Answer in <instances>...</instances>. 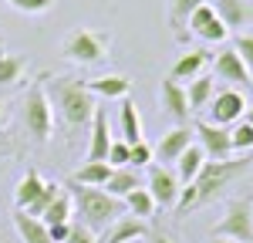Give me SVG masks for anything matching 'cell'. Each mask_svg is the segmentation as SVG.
I'll return each instance as SVG.
<instances>
[{"instance_id":"6da1fadb","label":"cell","mask_w":253,"mask_h":243,"mask_svg":"<svg viewBox=\"0 0 253 243\" xmlns=\"http://www.w3.org/2000/svg\"><path fill=\"white\" fill-rule=\"evenodd\" d=\"M44 91H47L51 108L61 112L68 132H81L88 122L95 119L98 101H95V95L88 91V81L71 78V75H58V78H44Z\"/></svg>"},{"instance_id":"7a4b0ae2","label":"cell","mask_w":253,"mask_h":243,"mask_svg":"<svg viewBox=\"0 0 253 243\" xmlns=\"http://www.w3.org/2000/svg\"><path fill=\"white\" fill-rule=\"evenodd\" d=\"M71 202H75V209H78L81 223L91 230V233H105L112 223L122 216V209H125V202L115 200V196H108L105 189H98V186H71Z\"/></svg>"},{"instance_id":"3957f363","label":"cell","mask_w":253,"mask_h":243,"mask_svg":"<svg viewBox=\"0 0 253 243\" xmlns=\"http://www.w3.org/2000/svg\"><path fill=\"white\" fill-rule=\"evenodd\" d=\"M243 169H247V159H223V162L206 159V165L199 169V176H196V182H193L196 186V209L206 206V202H213Z\"/></svg>"},{"instance_id":"277c9868","label":"cell","mask_w":253,"mask_h":243,"mask_svg":"<svg viewBox=\"0 0 253 243\" xmlns=\"http://www.w3.org/2000/svg\"><path fill=\"white\" fill-rule=\"evenodd\" d=\"M108 47H112V34L78 27V31H71V34L64 38L61 54L68 61H75V64H98V61L108 54Z\"/></svg>"},{"instance_id":"5b68a950","label":"cell","mask_w":253,"mask_h":243,"mask_svg":"<svg viewBox=\"0 0 253 243\" xmlns=\"http://www.w3.org/2000/svg\"><path fill=\"white\" fill-rule=\"evenodd\" d=\"M24 128L34 142L51 139V128H54V112H51V101H47V91H44V81L31 84L27 98H24Z\"/></svg>"},{"instance_id":"8992f818","label":"cell","mask_w":253,"mask_h":243,"mask_svg":"<svg viewBox=\"0 0 253 243\" xmlns=\"http://www.w3.org/2000/svg\"><path fill=\"white\" fill-rule=\"evenodd\" d=\"M213 237H226V240H236V243H253V202L243 200V196L230 200L226 216L219 220Z\"/></svg>"},{"instance_id":"52a82bcc","label":"cell","mask_w":253,"mask_h":243,"mask_svg":"<svg viewBox=\"0 0 253 243\" xmlns=\"http://www.w3.org/2000/svg\"><path fill=\"white\" fill-rule=\"evenodd\" d=\"M186 27H189V34H196V38L206 40V44H223V40L230 38V31H226V24L219 20L213 3H199L193 14H189Z\"/></svg>"},{"instance_id":"ba28073f","label":"cell","mask_w":253,"mask_h":243,"mask_svg":"<svg viewBox=\"0 0 253 243\" xmlns=\"http://www.w3.org/2000/svg\"><path fill=\"white\" fill-rule=\"evenodd\" d=\"M145 189H149V196L156 200V206H162V209H175V200H179L182 182H179V176H175L172 169H166V165H149Z\"/></svg>"},{"instance_id":"9c48e42d","label":"cell","mask_w":253,"mask_h":243,"mask_svg":"<svg viewBox=\"0 0 253 243\" xmlns=\"http://www.w3.org/2000/svg\"><path fill=\"white\" fill-rule=\"evenodd\" d=\"M196 132V145L206 152V159L210 162H223L233 156V145H230V132L223 128V125H213V122H196L193 125Z\"/></svg>"},{"instance_id":"30bf717a","label":"cell","mask_w":253,"mask_h":243,"mask_svg":"<svg viewBox=\"0 0 253 243\" xmlns=\"http://www.w3.org/2000/svg\"><path fill=\"white\" fill-rule=\"evenodd\" d=\"M243 112H247V98L240 95V91H216L213 101H210V115H213V125H236V122L243 119Z\"/></svg>"},{"instance_id":"8fae6325","label":"cell","mask_w":253,"mask_h":243,"mask_svg":"<svg viewBox=\"0 0 253 243\" xmlns=\"http://www.w3.org/2000/svg\"><path fill=\"white\" fill-rule=\"evenodd\" d=\"M193 139H196V132L189 128V125H175L172 132H166L162 139H159V145L152 149L156 152V159L166 165V162H175L189 145H193Z\"/></svg>"},{"instance_id":"7c38bea8","label":"cell","mask_w":253,"mask_h":243,"mask_svg":"<svg viewBox=\"0 0 253 243\" xmlns=\"http://www.w3.org/2000/svg\"><path fill=\"white\" fill-rule=\"evenodd\" d=\"M159 105L175 119V125H186L189 115H193V112H189V98H186V88L172 78L162 81V88H159Z\"/></svg>"},{"instance_id":"4fadbf2b","label":"cell","mask_w":253,"mask_h":243,"mask_svg":"<svg viewBox=\"0 0 253 243\" xmlns=\"http://www.w3.org/2000/svg\"><path fill=\"white\" fill-rule=\"evenodd\" d=\"M142 237H149V226L145 220H135V216H118L105 233H101V240L98 243H135Z\"/></svg>"},{"instance_id":"5bb4252c","label":"cell","mask_w":253,"mask_h":243,"mask_svg":"<svg viewBox=\"0 0 253 243\" xmlns=\"http://www.w3.org/2000/svg\"><path fill=\"white\" fill-rule=\"evenodd\" d=\"M108 145H112V135H108V112H105V108H95L91 142H88V162H105L108 159Z\"/></svg>"},{"instance_id":"9a60e30c","label":"cell","mask_w":253,"mask_h":243,"mask_svg":"<svg viewBox=\"0 0 253 243\" xmlns=\"http://www.w3.org/2000/svg\"><path fill=\"white\" fill-rule=\"evenodd\" d=\"M216 78L219 81H230V84H247V81H253L250 68L240 61V54H236L233 47L230 51H223V54H216Z\"/></svg>"},{"instance_id":"2e32d148","label":"cell","mask_w":253,"mask_h":243,"mask_svg":"<svg viewBox=\"0 0 253 243\" xmlns=\"http://www.w3.org/2000/svg\"><path fill=\"white\" fill-rule=\"evenodd\" d=\"M213 7H216V14H219V20L226 24V31H240L243 34V27L253 20V10L247 0H216Z\"/></svg>"},{"instance_id":"e0dca14e","label":"cell","mask_w":253,"mask_h":243,"mask_svg":"<svg viewBox=\"0 0 253 243\" xmlns=\"http://www.w3.org/2000/svg\"><path fill=\"white\" fill-rule=\"evenodd\" d=\"M88 91L98 95V98H128L132 95V78L125 75H101V78H91L88 81Z\"/></svg>"},{"instance_id":"ac0fdd59","label":"cell","mask_w":253,"mask_h":243,"mask_svg":"<svg viewBox=\"0 0 253 243\" xmlns=\"http://www.w3.org/2000/svg\"><path fill=\"white\" fill-rule=\"evenodd\" d=\"M210 51H186V54H179V61L172 64V81H193L199 78L203 71H206V64H210Z\"/></svg>"},{"instance_id":"d6986e66","label":"cell","mask_w":253,"mask_h":243,"mask_svg":"<svg viewBox=\"0 0 253 243\" xmlns=\"http://www.w3.org/2000/svg\"><path fill=\"white\" fill-rule=\"evenodd\" d=\"M14 230H17V237L24 243H51L47 223L38 220V216H31V213H24V209L14 213Z\"/></svg>"},{"instance_id":"ffe728a7","label":"cell","mask_w":253,"mask_h":243,"mask_svg":"<svg viewBox=\"0 0 253 243\" xmlns=\"http://www.w3.org/2000/svg\"><path fill=\"white\" fill-rule=\"evenodd\" d=\"M138 186H142V182H138V169H132V165H118L101 189H105L108 196H115V200H125V196H128L132 189H138Z\"/></svg>"},{"instance_id":"44dd1931","label":"cell","mask_w":253,"mask_h":243,"mask_svg":"<svg viewBox=\"0 0 253 243\" xmlns=\"http://www.w3.org/2000/svg\"><path fill=\"white\" fill-rule=\"evenodd\" d=\"M118 122H122V142H128V145L142 142V115H138V108H135L132 98H122Z\"/></svg>"},{"instance_id":"7402d4cb","label":"cell","mask_w":253,"mask_h":243,"mask_svg":"<svg viewBox=\"0 0 253 243\" xmlns=\"http://www.w3.org/2000/svg\"><path fill=\"white\" fill-rule=\"evenodd\" d=\"M203 165H206V152L193 142V145L175 159V176H179L182 186H186V182H196V176H199V169H203Z\"/></svg>"},{"instance_id":"603a6c76","label":"cell","mask_w":253,"mask_h":243,"mask_svg":"<svg viewBox=\"0 0 253 243\" xmlns=\"http://www.w3.org/2000/svg\"><path fill=\"white\" fill-rule=\"evenodd\" d=\"M213 75H199V78L189 81V88H186V98H189V112H203V108H210V101L216 95V84H213Z\"/></svg>"},{"instance_id":"cb8c5ba5","label":"cell","mask_w":253,"mask_h":243,"mask_svg":"<svg viewBox=\"0 0 253 243\" xmlns=\"http://www.w3.org/2000/svg\"><path fill=\"white\" fill-rule=\"evenodd\" d=\"M41 189H44L41 172H38V169H27V172H24V179L17 182V189H14V202H17V209H27V206L41 196Z\"/></svg>"},{"instance_id":"d4e9b609","label":"cell","mask_w":253,"mask_h":243,"mask_svg":"<svg viewBox=\"0 0 253 243\" xmlns=\"http://www.w3.org/2000/svg\"><path fill=\"white\" fill-rule=\"evenodd\" d=\"M112 172H115V165H108V162H84L78 172H75V182L78 186H98L101 189Z\"/></svg>"},{"instance_id":"484cf974","label":"cell","mask_w":253,"mask_h":243,"mask_svg":"<svg viewBox=\"0 0 253 243\" xmlns=\"http://www.w3.org/2000/svg\"><path fill=\"white\" fill-rule=\"evenodd\" d=\"M122 202H125V209H132V216H135V220H149V216H152V213L159 209L156 200L149 196V189H145V186L132 189V193H128V196H125Z\"/></svg>"},{"instance_id":"4316f807","label":"cell","mask_w":253,"mask_h":243,"mask_svg":"<svg viewBox=\"0 0 253 243\" xmlns=\"http://www.w3.org/2000/svg\"><path fill=\"white\" fill-rule=\"evenodd\" d=\"M71 216H75V202H71V193H68V189H61L58 196H54V202L44 209V216H41V220L51 226V223H71Z\"/></svg>"},{"instance_id":"83f0119b","label":"cell","mask_w":253,"mask_h":243,"mask_svg":"<svg viewBox=\"0 0 253 243\" xmlns=\"http://www.w3.org/2000/svg\"><path fill=\"white\" fill-rule=\"evenodd\" d=\"M199 3H206V0H169V24H172L175 38H186V20Z\"/></svg>"},{"instance_id":"f1b7e54d","label":"cell","mask_w":253,"mask_h":243,"mask_svg":"<svg viewBox=\"0 0 253 243\" xmlns=\"http://www.w3.org/2000/svg\"><path fill=\"white\" fill-rule=\"evenodd\" d=\"M24 71H27V58H20V54H0V88L17 84L24 78Z\"/></svg>"},{"instance_id":"f546056e","label":"cell","mask_w":253,"mask_h":243,"mask_svg":"<svg viewBox=\"0 0 253 243\" xmlns=\"http://www.w3.org/2000/svg\"><path fill=\"white\" fill-rule=\"evenodd\" d=\"M230 145H233V152H250L253 149V125L250 122H236L233 128H230Z\"/></svg>"},{"instance_id":"4dcf8cb0","label":"cell","mask_w":253,"mask_h":243,"mask_svg":"<svg viewBox=\"0 0 253 243\" xmlns=\"http://www.w3.org/2000/svg\"><path fill=\"white\" fill-rule=\"evenodd\" d=\"M61 193V186L58 182H44V189H41V196L34 202H31V206H27V209H24V213H31V216H44V209H47V206H51V202H54V196H58Z\"/></svg>"},{"instance_id":"1f68e13d","label":"cell","mask_w":253,"mask_h":243,"mask_svg":"<svg viewBox=\"0 0 253 243\" xmlns=\"http://www.w3.org/2000/svg\"><path fill=\"white\" fill-rule=\"evenodd\" d=\"M152 159H156V152H152V145L142 139L132 145V156H128V165L132 169H142V165H152Z\"/></svg>"},{"instance_id":"d6a6232c","label":"cell","mask_w":253,"mask_h":243,"mask_svg":"<svg viewBox=\"0 0 253 243\" xmlns=\"http://www.w3.org/2000/svg\"><path fill=\"white\" fill-rule=\"evenodd\" d=\"M128 156H132V145L128 142H122V139H112V145H108V165H128Z\"/></svg>"},{"instance_id":"836d02e7","label":"cell","mask_w":253,"mask_h":243,"mask_svg":"<svg viewBox=\"0 0 253 243\" xmlns=\"http://www.w3.org/2000/svg\"><path fill=\"white\" fill-rule=\"evenodd\" d=\"M233 51L240 54V61H243V64L250 68V75H253V34H236Z\"/></svg>"},{"instance_id":"e575fe53","label":"cell","mask_w":253,"mask_h":243,"mask_svg":"<svg viewBox=\"0 0 253 243\" xmlns=\"http://www.w3.org/2000/svg\"><path fill=\"white\" fill-rule=\"evenodd\" d=\"M7 3L20 14H44V10L54 7V0H7Z\"/></svg>"},{"instance_id":"d590c367","label":"cell","mask_w":253,"mask_h":243,"mask_svg":"<svg viewBox=\"0 0 253 243\" xmlns=\"http://www.w3.org/2000/svg\"><path fill=\"white\" fill-rule=\"evenodd\" d=\"M64 243H98V233H91L84 223H71V233Z\"/></svg>"},{"instance_id":"8d00e7d4","label":"cell","mask_w":253,"mask_h":243,"mask_svg":"<svg viewBox=\"0 0 253 243\" xmlns=\"http://www.w3.org/2000/svg\"><path fill=\"white\" fill-rule=\"evenodd\" d=\"M47 233H51V243H64V240H68V233H71V223H51Z\"/></svg>"},{"instance_id":"74e56055","label":"cell","mask_w":253,"mask_h":243,"mask_svg":"<svg viewBox=\"0 0 253 243\" xmlns=\"http://www.w3.org/2000/svg\"><path fill=\"white\" fill-rule=\"evenodd\" d=\"M152 243H172V240H169L166 233H156V237H152Z\"/></svg>"},{"instance_id":"f35d334b","label":"cell","mask_w":253,"mask_h":243,"mask_svg":"<svg viewBox=\"0 0 253 243\" xmlns=\"http://www.w3.org/2000/svg\"><path fill=\"white\" fill-rule=\"evenodd\" d=\"M3 122H7V105L0 101V125H3Z\"/></svg>"},{"instance_id":"ab89813d","label":"cell","mask_w":253,"mask_h":243,"mask_svg":"<svg viewBox=\"0 0 253 243\" xmlns=\"http://www.w3.org/2000/svg\"><path fill=\"white\" fill-rule=\"evenodd\" d=\"M247 122L253 125V105H247Z\"/></svg>"},{"instance_id":"60d3db41","label":"cell","mask_w":253,"mask_h":243,"mask_svg":"<svg viewBox=\"0 0 253 243\" xmlns=\"http://www.w3.org/2000/svg\"><path fill=\"white\" fill-rule=\"evenodd\" d=\"M213 243H236V240H226V237H216Z\"/></svg>"}]
</instances>
